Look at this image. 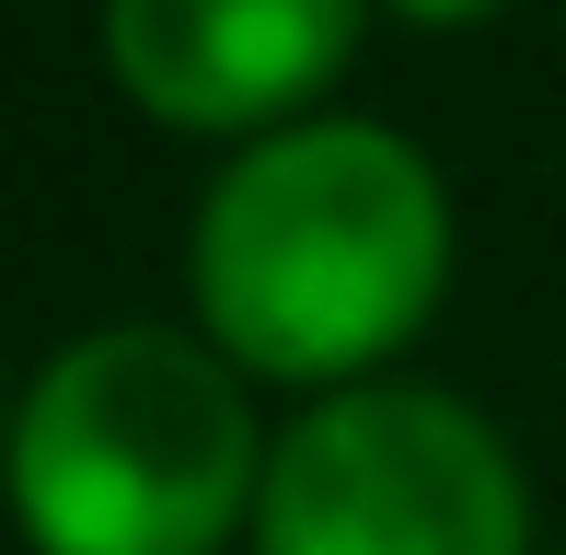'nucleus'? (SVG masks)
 Wrapping results in <instances>:
<instances>
[{"instance_id": "obj_1", "label": "nucleus", "mask_w": 566, "mask_h": 555, "mask_svg": "<svg viewBox=\"0 0 566 555\" xmlns=\"http://www.w3.org/2000/svg\"><path fill=\"white\" fill-rule=\"evenodd\" d=\"M451 278V197L405 128H277L197 209V324L266 383L394 359Z\"/></svg>"}, {"instance_id": "obj_2", "label": "nucleus", "mask_w": 566, "mask_h": 555, "mask_svg": "<svg viewBox=\"0 0 566 555\" xmlns=\"http://www.w3.org/2000/svg\"><path fill=\"white\" fill-rule=\"evenodd\" d=\"M254 498V406L220 347L174 324L59 347L12 417V510L35 555H220Z\"/></svg>"}, {"instance_id": "obj_3", "label": "nucleus", "mask_w": 566, "mask_h": 555, "mask_svg": "<svg viewBox=\"0 0 566 555\" xmlns=\"http://www.w3.org/2000/svg\"><path fill=\"white\" fill-rule=\"evenodd\" d=\"M254 555H532V498L474 406L358 383L277 440Z\"/></svg>"}, {"instance_id": "obj_4", "label": "nucleus", "mask_w": 566, "mask_h": 555, "mask_svg": "<svg viewBox=\"0 0 566 555\" xmlns=\"http://www.w3.org/2000/svg\"><path fill=\"white\" fill-rule=\"evenodd\" d=\"M358 46V0H105V59L163 128L243 139L301 116Z\"/></svg>"}, {"instance_id": "obj_5", "label": "nucleus", "mask_w": 566, "mask_h": 555, "mask_svg": "<svg viewBox=\"0 0 566 555\" xmlns=\"http://www.w3.org/2000/svg\"><path fill=\"white\" fill-rule=\"evenodd\" d=\"M394 12H417V23H485L497 0H394Z\"/></svg>"}, {"instance_id": "obj_6", "label": "nucleus", "mask_w": 566, "mask_h": 555, "mask_svg": "<svg viewBox=\"0 0 566 555\" xmlns=\"http://www.w3.org/2000/svg\"><path fill=\"white\" fill-rule=\"evenodd\" d=\"M0 463H12V428H0Z\"/></svg>"}]
</instances>
